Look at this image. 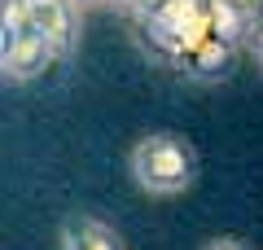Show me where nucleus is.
I'll return each mask as SVG.
<instances>
[{"label": "nucleus", "mask_w": 263, "mask_h": 250, "mask_svg": "<svg viewBox=\"0 0 263 250\" xmlns=\"http://www.w3.org/2000/svg\"><path fill=\"white\" fill-rule=\"evenodd\" d=\"M27 9H31L35 31L57 48V57L75 53V44H79V13H84L79 0H27Z\"/></svg>", "instance_id": "obj_3"}, {"label": "nucleus", "mask_w": 263, "mask_h": 250, "mask_svg": "<svg viewBox=\"0 0 263 250\" xmlns=\"http://www.w3.org/2000/svg\"><path fill=\"white\" fill-rule=\"evenodd\" d=\"M254 57H259V66H263V35H254Z\"/></svg>", "instance_id": "obj_8"}, {"label": "nucleus", "mask_w": 263, "mask_h": 250, "mask_svg": "<svg viewBox=\"0 0 263 250\" xmlns=\"http://www.w3.org/2000/svg\"><path fill=\"white\" fill-rule=\"evenodd\" d=\"M57 62V48L48 44L44 35L31 22L18 35H5V53H0V70H5V83H31Z\"/></svg>", "instance_id": "obj_2"}, {"label": "nucleus", "mask_w": 263, "mask_h": 250, "mask_svg": "<svg viewBox=\"0 0 263 250\" xmlns=\"http://www.w3.org/2000/svg\"><path fill=\"white\" fill-rule=\"evenodd\" d=\"M105 5H114V9H127V13H141L145 0H105Z\"/></svg>", "instance_id": "obj_7"}, {"label": "nucleus", "mask_w": 263, "mask_h": 250, "mask_svg": "<svg viewBox=\"0 0 263 250\" xmlns=\"http://www.w3.org/2000/svg\"><path fill=\"white\" fill-rule=\"evenodd\" d=\"M154 5H167V0H145V9H154Z\"/></svg>", "instance_id": "obj_9"}, {"label": "nucleus", "mask_w": 263, "mask_h": 250, "mask_svg": "<svg viewBox=\"0 0 263 250\" xmlns=\"http://www.w3.org/2000/svg\"><path fill=\"white\" fill-rule=\"evenodd\" d=\"M57 246H62V250H127V246H123V237L110 228V224L97 220V215H84V211L62 220Z\"/></svg>", "instance_id": "obj_4"}, {"label": "nucleus", "mask_w": 263, "mask_h": 250, "mask_svg": "<svg viewBox=\"0 0 263 250\" xmlns=\"http://www.w3.org/2000/svg\"><path fill=\"white\" fill-rule=\"evenodd\" d=\"M233 48H237V44H228V40H219V35H206L202 44H193L184 57H180V70L193 75V79H215V75L228 70Z\"/></svg>", "instance_id": "obj_5"}, {"label": "nucleus", "mask_w": 263, "mask_h": 250, "mask_svg": "<svg viewBox=\"0 0 263 250\" xmlns=\"http://www.w3.org/2000/svg\"><path fill=\"white\" fill-rule=\"evenodd\" d=\"M127 171L141 193L176 198V193H189L197 180V149L180 132H149L132 145Z\"/></svg>", "instance_id": "obj_1"}, {"label": "nucleus", "mask_w": 263, "mask_h": 250, "mask_svg": "<svg viewBox=\"0 0 263 250\" xmlns=\"http://www.w3.org/2000/svg\"><path fill=\"white\" fill-rule=\"evenodd\" d=\"M202 250H254V246H250L246 237H211Z\"/></svg>", "instance_id": "obj_6"}, {"label": "nucleus", "mask_w": 263, "mask_h": 250, "mask_svg": "<svg viewBox=\"0 0 263 250\" xmlns=\"http://www.w3.org/2000/svg\"><path fill=\"white\" fill-rule=\"evenodd\" d=\"M79 5H84V9H88V5H105V0H79Z\"/></svg>", "instance_id": "obj_10"}, {"label": "nucleus", "mask_w": 263, "mask_h": 250, "mask_svg": "<svg viewBox=\"0 0 263 250\" xmlns=\"http://www.w3.org/2000/svg\"><path fill=\"white\" fill-rule=\"evenodd\" d=\"M241 5H254V0H241Z\"/></svg>", "instance_id": "obj_11"}]
</instances>
